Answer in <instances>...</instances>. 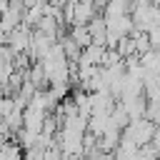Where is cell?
I'll list each match as a JSON object with an SVG mask.
<instances>
[{
  "instance_id": "cell-1",
  "label": "cell",
  "mask_w": 160,
  "mask_h": 160,
  "mask_svg": "<svg viewBox=\"0 0 160 160\" xmlns=\"http://www.w3.org/2000/svg\"><path fill=\"white\" fill-rule=\"evenodd\" d=\"M155 130H158V128H155V122H152L150 118H140V120L128 122V128H125V140L132 142V145H138V148H148V145L152 142Z\"/></svg>"
}]
</instances>
